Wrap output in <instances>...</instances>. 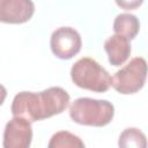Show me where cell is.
I'll list each match as a JSON object with an SVG mask.
<instances>
[{"label":"cell","instance_id":"1","mask_svg":"<svg viewBox=\"0 0 148 148\" xmlns=\"http://www.w3.org/2000/svg\"><path fill=\"white\" fill-rule=\"evenodd\" d=\"M69 101V94L61 87H51L39 92L21 91L15 95L10 111L13 116L34 123L64 112Z\"/></svg>","mask_w":148,"mask_h":148},{"label":"cell","instance_id":"2","mask_svg":"<svg viewBox=\"0 0 148 148\" xmlns=\"http://www.w3.org/2000/svg\"><path fill=\"white\" fill-rule=\"evenodd\" d=\"M113 116L114 106L106 99L80 97L69 106V117L79 125L103 127L112 121Z\"/></svg>","mask_w":148,"mask_h":148},{"label":"cell","instance_id":"3","mask_svg":"<svg viewBox=\"0 0 148 148\" xmlns=\"http://www.w3.org/2000/svg\"><path fill=\"white\" fill-rule=\"evenodd\" d=\"M71 79L79 88L94 92H105L111 87V76L95 59L84 57L71 68Z\"/></svg>","mask_w":148,"mask_h":148},{"label":"cell","instance_id":"4","mask_svg":"<svg viewBox=\"0 0 148 148\" xmlns=\"http://www.w3.org/2000/svg\"><path fill=\"white\" fill-rule=\"evenodd\" d=\"M147 79V62L135 57L111 77V86L121 95H132L141 90Z\"/></svg>","mask_w":148,"mask_h":148},{"label":"cell","instance_id":"5","mask_svg":"<svg viewBox=\"0 0 148 148\" xmlns=\"http://www.w3.org/2000/svg\"><path fill=\"white\" fill-rule=\"evenodd\" d=\"M50 46L52 53L62 60L76 56L82 46L80 34L72 27H60L51 35Z\"/></svg>","mask_w":148,"mask_h":148},{"label":"cell","instance_id":"6","mask_svg":"<svg viewBox=\"0 0 148 148\" xmlns=\"http://www.w3.org/2000/svg\"><path fill=\"white\" fill-rule=\"evenodd\" d=\"M32 141L31 123L22 117L14 116L3 131V148H29Z\"/></svg>","mask_w":148,"mask_h":148},{"label":"cell","instance_id":"7","mask_svg":"<svg viewBox=\"0 0 148 148\" xmlns=\"http://www.w3.org/2000/svg\"><path fill=\"white\" fill-rule=\"evenodd\" d=\"M35 13L32 0H0V22L22 24Z\"/></svg>","mask_w":148,"mask_h":148},{"label":"cell","instance_id":"8","mask_svg":"<svg viewBox=\"0 0 148 148\" xmlns=\"http://www.w3.org/2000/svg\"><path fill=\"white\" fill-rule=\"evenodd\" d=\"M104 50L112 66H121L131 56V43L128 38L114 34L104 42Z\"/></svg>","mask_w":148,"mask_h":148},{"label":"cell","instance_id":"9","mask_svg":"<svg viewBox=\"0 0 148 148\" xmlns=\"http://www.w3.org/2000/svg\"><path fill=\"white\" fill-rule=\"evenodd\" d=\"M113 31L131 40L135 38L140 31V21L133 14L121 13L117 15L113 21Z\"/></svg>","mask_w":148,"mask_h":148},{"label":"cell","instance_id":"10","mask_svg":"<svg viewBox=\"0 0 148 148\" xmlns=\"http://www.w3.org/2000/svg\"><path fill=\"white\" fill-rule=\"evenodd\" d=\"M49 148H83L84 142L75 134L68 131H59L54 133L50 142L47 143Z\"/></svg>","mask_w":148,"mask_h":148},{"label":"cell","instance_id":"11","mask_svg":"<svg viewBox=\"0 0 148 148\" xmlns=\"http://www.w3.org/2000/svg\"><path fill=\"white\" fill-rule=\"evenodd\" d=\"M118 146L123 148H146L147 147V140L146 135L135 127H128L125 128L121 134L119 135Z\"/></svg>","mask_w":148,"mask_h":148},{"label":"cell","instance_id":"12","mask_svg":"<svg viewBox=\"0 0 148 148\" xmlns=\"http://www.w3.org/2000/svg\"><path fill=\"white\" fill-rule=\"evenodd\" d=\"M114 1L118 7H120L121 9H125V10L136 9L143 2V0H114Z\"/></svg>","mask_w":148,"mask_h":148},{"label":"cell","instance_id":"13","mask_svg":"<svg viewBox=\"0 0 148 148\" xmlns=\"http://www.w3.org/2000/svg\"><path fill=\"white\" fill-rule=\"evenodd\" d=\"M6 97H7V89L2 84H0V105L3 104Z\"/></svg>","mask_w":148,"mask_h":148}]
</instances>
